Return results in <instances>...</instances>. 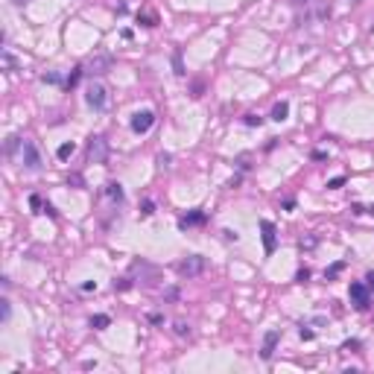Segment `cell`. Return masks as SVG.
I'll return each mask as SVG.
<instances>
[{
	"label": "cell",
	"instance_id": "5",
	"mask_svg": "<svg viewBox=\"0 0 374 374\" xmlns=\"http://www.w3.org/2000/svg\"><path fill=\"white\" fill-rule=\"evenodd\" d=\"M351 301H354V307L357 310H368L371 307V289H368V284H362V281H357V284H351Z\"/></svg>",
	"mask_w": 374,
	"mask_h": 374
},
{
	"label": "cell",
	"instance_id": "21",
	"mask_svg": "<svg viewBox=\"0 0 374 374\" xmlns=\"http://www.w3.org/2000/svg\"><path fill=\"white\" fill-rule=\"evenodd\" d=\"M41 79H44V82H50V85H65V82H62V76H59V73H44V76H41Z\"/></svg>",
	"mask_w": 374,
	"mask_h": 374
},
{
	"label": "cell",
	"instance_id": "1",
	"mask_svg": "<svg viewBox=\"0 0 374 374\" xmlns=\"http://www.w3.org/2000/svg\"><path fill=\"white\" fill-rule=\"evenodd\" d=\"M21 161H24V167L30 172H38L44 167V158L38 152V146H35L33 140H27V137H24V143H21Z\"/></svg>",
	"mask_w": 374,
	"mask_h": 374
},
{
	"label": "cell",
	"instance_id": "20",
	"mask_svg": "<svg viewBox=\"0 0 374 374\" xmlns=\"http://www.w3.org/2000/svg\"><path fill=\"white\" fill-rule=\"evenodd\" d=\"M30 208H33L35 214H44V202H41V196H30Z\"/></svg>",
	"mask_w": 374,
	"mask_h": 374
},
{
	"label": "cell",
	"instance_id": "33",
	"mask_svg": "<svg viewBox=\"0 0 374 374\" xmlns=\"http://www.w3.org/2000/svg\"><path fill=\"white\" fill-rule=\"evenodd\" d=\"M368 214H374V205H371V208H368Z\"/></svg>",
	"mask_w": 374,
	"mask_h": 374
},
{
	"label": "cell",
	"instance_id": "18",
	"mask_svg": "<svg viewBox=\"0 0 374 374\" xmlns=\"http://www.w3.org/2000/svg\"><path fill=\"white\" fill-rule=\"evenodd\" d=\"M342 269H345V263H342V260H339V263H333V266H330V269L324 272V278H327V281H333V278H336V275H339Z\"/></svg>",
	"mask_w": 374,
	"mask_h": 374
},
{
	"label": "cell",
	"instance_id": "30",
	"mask_svg": "<svg viewBox=\"0 0 374 374\" xmlns=\"http://www.w3.org/2000/svg\"><path fill=\"white\" fill-rule=\"evenodd\" d=\"M351 348H359V339H351V342L342 345V351H351Z\"/></svg>",
	"mask_w": 374,
	"mask_h": 374
},
{
	"label": "cell",
	"instance_id": "34",
	"mask_svg": "<svg viewBox=\"0 0 374 374\" xmlns=\"http://www.w3.org/2000/svg\"><path fill=\"white\" fill-rule=\"evenodd\" d=\"M15 3H27V0H15Z\"/></svg>",
	"mask_w": 374,
	"mask_h": 374
},
{
	"label": "cell",
	"instance_id": "13",
	"mask_svg": "<svg viewBox=\"0 0 374 374\" xmlns=\"http://www.w3.org/2000/svg\"><path fill=\"white\" fill-rule=\"evenodd\" d=\"M82 73H85V68H73V73H70L68 79H65V85H62V88H68V91H70V88H73L76 82H79V79H82Z\"/></svg>",
	"mask_w": 374,
	"mask_h": 374
},
{
	"label": "cell",
	"instance_id": "17",
	"mask_svg": "<svg viewBox=\"0 0 374 374\" xmlns=\"http://www.w3.org/2000/svg\"><path fill=\"white\" fill-rule=\"evenodd\" d=\"M21 143H24V140H21L18 135H12L9 140H6V155H15V149L21 146Z\"/></svg>",
	"mask_w": 374,
	"mask_h": 374
},
{
	"label": "cell",
	"instance_id": "14",
	"mask_svg": "<svg viewBox=\"0 0 374 374\" xmlns=\"http://www.w3.org/2000/svg\"><path fill=\"white\" fill-rule=\"evenodd\" d=\"M108 324H111V319H108V316H94V319H91V327H94V330H105V327H108Z\"/></svg>",
	"mask_w": 374,
	"mask_h": 374
},
{
	"label": "cell",
	"instance_id": "25",
	"mask_svg": "<svg viewBox=\"0 0 374 374\" xmlns=\"http://www.w3.org/2000/svg\"><path fill=\"white\" fill-rule=\"evenodd\" d=\"M132 287V281L129 278H120V281H114V289H129Z\"/></svg>",
	"mask_w": 374,
	"mask_h": 374
},
{
	"label": "cell",
	"instance_id": "11",
	"mask_svg": "<svg viewBox=\"0 0 374 374\" xmlns=\"http://www.w3.org/2000/svg\"><path fill=\"white\" fill-rule=\"evenodd\" d=\"M105 193H108V199H114V202H123V187L117 184V181H108V184H105Z\"/></svg>",
	"mask_w": 374,
	"mask_h": 374
},
{
	"label": "cell",
	"instance_id": "16",
	"mask_svg": "<svg viewBox=\"0 0 374 374\" xmlns=\"http://www.w3.org/2000/svg\"><path fill=\"white\" fill-rule=\"evenodd\" d=\"M137 21H140L143 27H155V24H158V18H155L152 12H140V15H137Z\"/></svg>",
	"mask_w": 374,
	"mask_h": 374
},
{
	"label": "cell",
	"instance_id": "7",
	"mask_svg": "<svg viewBox=\"0 0 374 374\" xmlns=\"http://www.w3.org/2000/svg\"><path fill=\"white\" fill-rule=\"evenodd\" d=\"M260 231H263V249H266V255H272L275 249H278V231H275V225L269 220H260Z\"/></svg>",
	"mask_w": 374,
	"mask_h": 374
},
{
	"label": "cell",
	"instance_id": "29",
	"mask_svg": "<svg viewBox=\"0 0 374 374\" xmlns=\"http://www.w3.org/2000/svg\"><path fill=\"white\" fill-rule=\"evenodd\" d=\"M298 336H301V339H313V330H310V327H304V324H301V330H298Z\"/></svg>",
	"mask_w": 374,
	"mask_h": 374
},
{
	"label": "cell",
	"instance_id": "32",
	"mask_svg": "<svg viewBox=\"0 0 374 374\" xmlns=\"http://www.w3.org/2000/svg\"><path fill=\"white\" fill-rule=\"evenodd\" d=\"M365 284H368V289L374 292V272H368V275H365Z\"/></svg>",
	"mask_w": 374,
	"mask_h": 374
},
{
	"label": "cell",
	"instance_id": "19",
	"mask_svg": "<svg viewBox=\"0 0 374 374\" xmlns=\"http://www.w3.org/2000/svg\"><path fill=\"white\" fill-rule=\"evenodd\" d=\"M155 214V202L152 199H146V202L140 205V217H152Z\"/></svg>",
	"mask_w": 374,
	"mask_h": 374
},
{
	"label": "cell",
	"instance_id": "6",
	"mask_svg": "<svg viewBox=\"0 0 374 374\" xmlns=\"http://www.w3.org/2000/svg\"><path fill=\"white\" fill-rule=\"evenodd\" d=\"M129 126H132V132H135V135H146V132L155 126V111H149V108H146V111H137V114H132V123H129Z\"/></svg>",
	"mask_w": 374,
	"mask_h": 374
},
{
	"label": "cell",
	"instance_id": "27",
	"mask_svg": "<svg viewBox=\"0 0 374 374\" xmlns=\"http://www.w3.org/2000/svg\"><path fill=\"white\" fill-rule=\"evenodd\" d=\"M175 333H178V336H190V327H187V324H175Z\"/></svg>",
	"mask_w": 374,
	"mask_h": 374
},
{
	"label": "cell",
	"instance_id": "12",
	"mask_svg": "<svg viewBox=\"0 0 374 374\" xmlns=\"http://www.w3.org/2000/svg\"><path fill=\"white\" fill-rule=\"evenodd\" d=\"M287 114H289V102H278V105L272 108V120H278V123L287 120Z\"/></svg>",
	"mask_w": 374,
	"mask_h": 374
},
{
	"label": "cell",
	"instance_id": "10",
	"mask_svg": "<svg viewBox=\"0 0 374 374\" xmlns=\"http://www.w3.org/2000/svg\"><path fill=\"white\" fill-rule=\"evenodd\" d=\"M88 73H105V70L111 68V56H100V59H91V65H88Z\"/></svg>",
	"mask_w": 374,
	"mask_h": 374
},
{
	"label": "cell",
	"instance_id": "23",
	"mask_svg": "<svg viewBox=\"0 0 374 374\" xmlns=\"http://www.w3.org/2000/svg\"><path fill=\"white\" fill-rule=\"evenodd\" d=\"M243 123H246V126H260V123H263V117H257V114H246V117H243Z\"/></svg>",
	"mask_w": 374,
	"mask_h": 374
},
{
	"label": "cell",
	"instance_id": "4",
	"mask_svg": "<svg viewBox=\"0 0 374 374\" xmlns=\"http://www.w3.org/2000/svg\"><path fill=\"white\" fill-rule=\"evenodd\" d=\"M205 257L202 255H193V257H187V260H181L178 266H175V272L181 275V278H196V275H202L205 272Z\"/></svg>",
	"mask_w": 374,
	"mask_h": 374
},
{
	"label": "cell",
	"instance_id": "28",
	"mask_svg": "<svg viewBox=\"0 0 374 374\" xmlns=\"http://www.w3.org/2000/svg\"><path fill=\"white\" fill-rule=\"evenodd\" d=\"M0 304H3V322H9V313H12V307H9V301H6V298H3Z\"/></svg>",
	"mask_w": 374,
	"mask_h": 374
},
{
	"label": "cell",
	"instance_id": "31",
	"mask_svg": "<svg viewBox=\"0 0 374 374\" xmlns=\"http://www.w3.org/2000/svg\"><path fill=\"white\" fill-rule=\"evenodd\" d=\"M44 214H47V217H53V220H56V217H59V214H56V208H53V205H44Z\"/></svg>",
	"mask_w": 374,
	"mask_h": 374
},
{
	"label": "cell",
	"instance_id": "3",
	"mask_svg": "<svg viewBox=\"0 0 374 374\" xmlns=\"http://www.w3.org/2000/svg\"><path fill=\"white\" fill-rule=\"evenodd\" d=\"M85 100L94 111H102V108L108 105V88L102 85V82H91L88 91H85Z\"/></svg>",
	"mask_w": 374,
	"mask_h": 374
},
{
	"label": "cell",
	"instance_id": "8",
	"mask_svg": "<svg viewBox=\"0 0 374 374\" xmlns=\"http://www.w3.org/2000/svg\"><path fill=\"white\" fill-rule=\"evenodd\" d=\"M205 220H208V214H205V211H190L187 217H181V220H178V228H193V225H205Z\"/></svg>",
	"mask_w": 374,
	"mask_h": 374
},
{
	"label": "cell",
	"instance_id": "9",
	"mask_svg": "<svg viewBox=\"0 0 374 374\" xmlns=\"http://www.w3.org/2000/svg\"><path fill=\"white\" fill-rule=\"evenodd\" d=\"M278 339H281V333L278 330H269L266 336H263V351H260V357L263 359H269L275 354V345H278Z\"/></svg>",
	"mask_w": 374,
	"mask_h": 374
},
{
	"label": "cell",
	"instance_id": "22",
	"mask_svg": "<svg viewBox=\"0 0 374 374\" xmlns=\"http://www.w3.org/2000/svg\"><path fill=\"white\" fill-rule=\"evenodd\" d=\"M172 65H175V73H178V76H184V65H181V53H175V56H172Z\"/></svg>",
	"mask_w": 374,
	"mask_h": 374
},
{
	"label": "cell",
	"instance_id": "26",
	"mask_svg": "<svg viewBox=\"0 0 374 374\" xmlns=\"http://www.w3.org/2000/svg\"><path fill=\"white\" fill-rule=\"evenodd\" d=\"M307 278H310V269H298V272H295V281H298V284H304Z\"/></svg>",
	"mask_w": 374,
	"mask_h": 374
},
{
	"label": "cell",
	"instance_id": "2",
	"mask_svg": "<svg viewBox=\"0 0 374 374\" xmlns=\"http://www.w3.org/2000/svg\"><path fill=\"white\" fill-rule=\"evenodd\" d=\"M88 161H91V164H105V161H108V140L102 135L88 137Z\"/></svg>",
	"mask_w": 374,
	"mask_h": 374
},
{
	"label": "cell",
	"instance_id": "24",
	"mask_svg": "<svg viewBox=\"0 0 374 374\" xmlns=\"http://www.w3.org/2000/svg\"><path fill=\"white\" fill-rule=\"evenodd\" d=\"M342 184H345V178H342V175H336V178H330V181H327V187H330V190H339Z\"/></svg>",
	"mask_w": 374,
	"mask_h": 374
},
{
	"label": "cell",
	"instance_id": "15",
	"mask_svg": "<svg viewBox=\"0 0 374 374\" xmlns=\"http://www.w3.org/2000/svg\"><path fill=\"white\" fill-rule=\"evenodd\" d=\"M73 152H76V146H73V143H62V146H59V152H56V155H59L62 161H68V158H70Z\"/></svg>",
	"mask_w": 374,
	"mask_h": 374
}]
</instances>
